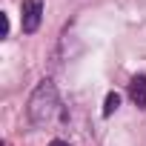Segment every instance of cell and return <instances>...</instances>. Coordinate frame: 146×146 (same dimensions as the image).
I'll return each instance as SVG.
<instances>
[{
  "label": "cell",
  "mask_w": 146,
  "mask_h": 146,
  "mask_svg": "<svg viewBox=\"0 0 146 146\" xmlns=\"http://www.w3.org/2000/svg\"><path fill=\"white\" fill-rule=\"evenodd\" d=\"M57 115H60V98H57V89H54L52 80H43V83L35 89L32 100H29V117H32L37 126H49Z\"/></svg>",
  "instance_id": "1"
},
{
  "label": "cell",
  "mask_w": 146,
  "mask_h": 146,
  "mask_svg": "<svg viewBox=\"0 0 146 146\" xmlns=\"http://www.w3.org/2000/svg\"><path fill=\"white\" fill-rule=\"evenodd\" d=\"M40 20H43V0H23L20 3V26H23V32H37V26H40Z\"/></svg>",
  "instance_id": "2"
},
{
  "label": "cell",
  "mask_w": 146,
  "mask_h": 146,
  "mask_svg": "<svg viewBox=\"0 0 146 146\" xmlns=\"http://www.w3.org/2000/svg\"><path fill=\"white\" fill-rule=\"evenodd\" d=\"M129 98L137 109H146V75H135L129 80Z\"/></svg>",
  "instance_id": "3"
},
{
  "label": "cell",
  "mask_w": 146,
  "mask_h": 146,
  "mask_svg": "<svg viewBox=\"0 0 146 146\" xmlns=\"http://www.w3.org/2000/svg\"><path fill=\"white\" fill-rule=\"evenodd\" d=\"M117 106H120V95H117V92H109V95H106V106H103V115L109 117V115H112Z\"/></svg>",
  "instance_id": "4"
},
{
  "label": "cell",
  "mask_w": 146,
  "mask_h": 146,
  "mask_svg": "<svg viewBox=\"0 0 146 146\" xmlns=\"http://www.w3.org/2000/svg\"><path fill=\"white\" fill-rule=\"evenodd\" d=\"M0 35H3V37L9 35V17L6 15H0Z\"/></svg>",
  "instance_id": "5"
},
{
  "label": "cell",
  "mask_w": 146,
  "mask_h": 146,
  "mask_svg": "<svg viewBox=\"0 0 146 146\" xmlns=\"http://www.w3.org/2000/svg\"><path fill=\"white\" fill-rule=\"evenodd\" d=\"M49 146H69V143H66V140H52Z\"/></svg>",
  "instance_id": "6"
}]
</instances>
